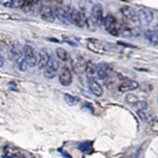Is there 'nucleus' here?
Returning a JSON list of instances; mask_svg holds the SVG:
<instances>
[{
  "label": "nucleus",
  "instance_id": "f257e3e1",
  "mask_svg": "<svg viewBox=\"0 0 158 158\" xmlns=\"http://www.w3.org/2000/svg\"><path fill=\"white\" fill-rule=\"evenodd\" d=\"M70 23L79 28L90 26V19H88L83 13L77 9H71L70 11Z\"/></svg>",
  "mask_w": 158,
  "mask_h": 158
},
{
  "label": "nucleus",
  "instance_id": "f03ea898",
  "mask_svg": "<svg viewBox=\"0 0 158 158\" xmlns=\"http://www.w3.org/2000/svg\"><path fill=\"white\" fill-rule=\"evenodd\" d=\"M154 19V12L148 8H140L137 11V19L142 27L148 26Z\"/></svg>",
  "mask_w": 158,
  "mask_h": 158
},
{
  "label": "nucleus",
  "instance_id": "7ed1b4c3",
  "mask_svg": "<svg viewBox=\"0 0 158 158\" xmlns=\"http://www.w3.org/2000/svg\"><path fill=\"white\" fill-rule=\"evenodd\" d=\"M102 24L105 25L106 30L112 36H119V27L120 23L117 22L116 18L111 14L106 15V17L104 19Z\"/></svg>",
  "mask_w": 158,
  "mask_h": 158
},
{
  "label": "nucleus",
  "instance_id": "20e7f679",
  "mask_svg": "<svg viewBox=\"0 0 158 158\" xmlns=\"http://www.w3.org/2000/svg\"><path fill=\"white\" fill-rule=\"evenodd\" d=\"M4 158H32V156L15 146L7 145L4 147Z\"/></svg>",
  "mask_w": 158,
  "mask_h": 158
},
{
  "label": "nucleus",
  "instance_id": "39448f33",
  "mask_svg": "<svg viewBox=\"0 0 158 158\" xmlns=\"http://www.w3.org/2000/svg\"><path fill=\"white\" fill-rule=\"evenodd\" d=\"M70 11H71V9L67 8V7H65L64 5H59L54 9L55 17H56V19H58L61 23H64L65 25H70V24H71Z\"/></svg>",
  "mask_w": 158,
  "mask_h": 158
},
{
  "label": "nucleus",
  "instance_id": "423d86ee",
  "mask_svg": "<svg viewBox=\"0 0 158 158\" xmlns=\"http://www.w3.org/2000/svg\"><path fill=\"white\" fill-rule=\"evenodd\" d=\"M23 56L29 67H34L37 64V53L30 45H25L22 48Z\"/></svg>",
  "mask_w": 158,
  "mask_h": 158
},
{
  "label": "nucleus",
  "instance_id": "0eeeda50",
  "mask_svg": "<svg viewBox=\"0 0 158 158\" xmlns=\"http://www.w3.org/2000/svg\"><path fill=\"white\" fill-rule=\"evenodd\" d=\"M59 68H60V65H59L58 60L53 58V57H50L49 61H48V63L43 68V75H44V77L47 78V79H49V80L54 79L55 77L57 76Z\"/></svg>",
  "mask_w": 158,
  "mask_h": 158
},
{
  "label": "nucleus",
  "instance_id": "6e6552de",
  "mask_svg": "<svg viewBox=\"0 0 158 158\" xmlns=\"http://www.w3.org/2000/svg\"><path fill=\"white\" fill-rule=\"evenodd\" d=\"M73 80V75L70 67L63 65L60 69L59 74V81L63 86H70Z\"/></svg>",
  "mask_w": 158,
  "mask_h": 158
},
{
  "label": "nucleus",
  "instance_id": "1a4fd4ad",
  "mask_svg": "<svg viewBox=\"0 0 158 158\" xmlns=\"http://www.w3.org/2000/svg\"><path fill=\"white\" fill-rule=\"evenodd\" d=\"M91 19H92V23L96 25H102L104 23V10H102V7L101 4H94L93 8L91 11Z\"/></svg>",
  "mask_w": 158,
  "mask_h": 158
},
{
  "label": "nucleus",
  "instance_id": "9d476101",
  "mask_svg": "<svg viewBox=\"0 0 158 158\" xmlns=\"http://www.w3.org/2000/svg\"><path fill=\"white\" fill-rule=\"evenodd\" d=\"M88 86L92 94H94L96 97H101L104 94V88L101 85L97 79L94 78H88Z\"/></svg>",
  "mask_w": 158,
  "mask_h": 158
},
{
  "label": "nucleus",
  "instance_id": "9b49d317",
  "mask_svg": "<svg viewBox=\"0 0 158 158\" xmlns=\"http://www.w3.org/2000/svg\"><path fill=\"white\" fill-rule=\"evenodd\" d=\"M120 13L123 16V18L127 19L128 22L130 23L138 22V19H137V11L134 8H132V7L127 6V5L122 6L120 8Z\"/></svg>",
  "mask_w": 158,
  "mask_h": 158
},
{
  "label": "nucleus",
  "instance_id": "f8f14e48",
  "mask_svg": "<svg viewBox=\"0 0 158 158\" xmlns=\"http://www.w3.org/2000/svg\"><path fill=\"white\" fill-rule=\"evenodd\" d=\"M7 54L11 60L16 61L20 56H23V52H22V48L19 45L18 42H13L9 45V49L7 52Z\"/></svg>",
  "mask_w": 158,
  "mask_h": 158
},
{
  "label": "nucleus",
  "instance_id": "ddd939ff",
  "mask_svg": "<svg viewBox=\"0 0 158 158\" xmlns=\"http://www.w3.org/2000/svg\"><path fill=\"white\" fill-rule=\"evenodd\" d=\"M137 88H139V82L134 80H127L122 81L118 86V91L119 92H130L136 90Z\"/></svg>",
  "mask_w": 158,
  "mask_h": 158
},
{
  "label": "nucleus",
  "instance_id": "4468645a",
  "mask_svg": "<svg viewBox=\"0 0 158 158\" xmlns=\"http://www.w3.org/2000/svg\"><path fill=\"white\" fill-rule=\"evenodd\" d=\"M87 47L89 50L96 52V53H106V52L105 45L102 44L101 41L96 40V39H89Z\"/></svg>",
  "mask_w": 158,
  "mask_h": 158
},
{
  "label": "nucleus",
  "instance_id": "2eb2a0df",
  "mask_svg": "<svg viewBox=\"0 0 158 158\" xmlns=\"http://www.w3.org/2000/svg\"><path fill=\"white\" fill-rule=\"evenodd\" d=\"M112 71V68L109 64L106 63H101L97 65V78L100 80H106L109 77Z\"/></svg>",
  "mask_w": 158,
  "mask_h": 158
},
{
  "label": "nucleus",
  "instance_id": "dca6fc26",
  "mask_svg": "<svg viewBox=\"0 0 158 158\" xmlns=\"http://www.w3.org/2000/svg\"><path fill=\"white\" fill-rule=\"evenodd\" d=\"M40 17L43 20L48 23H53L56 17H55V13H54V9L50 6H44L40 9Z\"/></svg>",
  "mask_w": 158,
  "mask_h": 158
},
{
  "label": "nucleus",
  "instance_id": "f3484780",
  "mask_svg": "<svg viewBox=\"0 0 158 158\" xmlns=\"http://www.w3.org/2000/svg\"><path fill=\"white\" fill-rule=\"evenodd\" d=\"M50 59V56L49 53L47 52L46 50L41 49L38 52H37V67L40 70H43V68L46 66V64L48 63V61Z\"/></svg>",
  "mask_w": 158,
  "mask_h": 158
},
{
  "label": "nucleus",
  "instance_id": "a211bd4d",
  "mask_svg": "<svg viewBox=\"0 0 158 158\" xmlns=\"http://www.w3.org/2000/svg\"><path fill=\"white\" fill-rule=\"evenodd\" d=\"M93 2L91 0H80L79 1V10L88 18L91 19V11L93 8Z\"/></svg>",
  "mask_w": 158,
  "mask_h": 158
},
{
  "label": "nucleus",
  "instance_id": "6ab92c4d",
  "mask_svg": "<svg viewBox=\"0 0 158 158\" xmlns=\"http://www.w3.org/2000/svg\"><path fill=\"white\" fill-rule=\"evenodd\" d=\"M145 37L150 44L157 45L158 42V35H157V30L156 29H148L145 32Z\"/></svg>",
  "mask_w": 158,
  "mask_h": 158
},
{
  "label": "nucleus",
  "instance_id": "aec40b11",
  "mask_svg": "<svg viewBox=\"0 0 158 158\" xmlns=\"http://www.w3.org/2000/svg\"><path fill=\"white\" fill-rule=\"evenodd\" d=\"M64 100H65V102L66 103V104L68 106H70V107L78 105L79 102H80V99L77 97V96H73L71 94H67V93L64 94Z\"/></svg>",
  "mask_w": 158,
  "mask_h": 158
},
{
  "label": "nucleus",
  "instance_id": "412c9836",
  "mask_svg": "<svg viewBox=\"0 0 158 158\" xmlns=\"http://www.w3.org/2000/svg\"><path fill=\"white\" fill-rule=\"evenodd\" d=\"M56 56L61 61H63V62H66V61H68L70 59V53H68L65 49H63V48H57L56 49Z\"/></svg>",
  "mask_w": 158,
  "mask_h": 158
},
{
  "label": "nucleus",
  "instance_id": "4be33fe9",
  "mask_svg": "<svg viewBox=\"0 0 158 158\" xmlns=\"http://www.w3.org/2000/svg\"><path fill=\"white\" fill-rule=\"evenodd\" d=\"M15 62H16V64H17V66H18V69H19L20 71L25 72V71L27 70V68H29V66H27V64H26V62H25V58H24V56H20V57L15 61Z\"/></svg>",
  "mask_w": 158,
  "mask_h": 158
},
{
  "label": "nucleus",
  "instance_id": "5701e85b",
  "mask_svg": "<svg viewBox=\"0 0 158 158\" xmlns=\"http://www.w3.org/2000/svg\"><path fill=\"white\" fill-rule=\"evenodd\" d=\"M78 148L84 153H90L92 152V143L90 142H84L79 145Z\"/></svg>",
  "mask_w": 158,
  "mask_h": 158
},
{
  "label": "nucleus",
  "instance_id": "b1692460",
  "mask_svg": "<svg viewBox=\"0 0 158 158\" xmlns=\"http://www.w3.org/2000/svg\"><path fill=\"white\" fill-rule=\"evenodd\" d=\"M148 143H149V141H147V143H143L141 146V148L138 150V153H137V158H146V150H147Z\"/></svg>",
  "mask_w": 158,
  "mask_h": 158
},
{
  "label": "nucleus",
  "instance_id": "393cba45",
  "mask_svg": "<svg viewBox=\"0 0 158 158\" xmlns=\"http://www.w3.org/2000/svg\"><path fill=\"white\" fill-rule=\"evenodd\" d=\"M140 99L137 97V96L135 94H132V93H130V94H127L126 95V97H125V101L128 103V104L130 105H135L137 102H138Z\"/></svg>",
  "mask_w": 158,
  "mask_h": 158
},
{
  "label": "nucleus",
  "instance_id": "a878e982",
  "mask_svg": "<svg viewBox=\"0 0 158 158\" xmlns=\"http://www.w3.org/2000/svg\"><path fill=\"white\" fill-rule=\"evenodd\" d=\"M25 0H12L11 8H14V9L23 8V6L25 4Z\"/></svg>",
  "mask_w": 158,
  "mask_h": 158
},
{
  "label": "nucleus",
  "instance_id": "bb28decb",
  "mask_svg": "<svg viewBox=\"0 0 158 158\" xmlns=\"http://www.w3.org/2000/svg\"><path fill=\"white\" fill-rule=\"evenodd\" d=\"M137 114H138L139 118L142 120V121H148L149 120V114H147V110L145 111H137Z\"/></svg>",
  "mask_w": 158,
  "mask_h": 158
},
{
  "label": "nucleus",
  "instance_id": "cd10ccee",
  "mask_svg": "<svg viewBox=\"0 0 158 158\" xmlns=\"http://www.w3.org/2000/svg\"><path fill=\"white\" fill-rule=\"evenodd\" d=\"M8 49H9V45L7 43H5L4 41L0 40V52L3 54V52H8Z\"/></svg>",
  "mask_w": 158,
  "mask_h": 158
},
{
  "label": "nucleus",
  "instance_id": "c85d7f7f",
  "mask_svg": "<svg viewBox=\"0 0 158 158\" xmlns=\"http://www.w3.org/2000/svg\"><path fill=\"white\" fill-rule=\"evenodd\" d=\"M0 4L4 7H11L12 0H0Z\"/></svg>",
  "mask_w": 158,
  "mask_h": 158
},
{
  "label": "nucleus",
  "instance_id": "c756f323",
  "mask_svg": "<svg viewBox=\"0 0 158 158\" xmlns=\"http://www.w3.org/2000/svg\"><path fill=\"white\" fill-rule=\"evenodd\" d=\"M4 65V57H3V54L0 52V68L3 67Z\"/></svg>",
  "mask_w": 158,
  "mask_h": 158
},
{
  "label": "nucleus",
  "instance_id": "7c9ffc66",
  "mask_svg": "<svg viewBox=\"0 0 158 158\" xmlns=\"http://www.w3.org/2000/svg\"><path fill=\"white\" fill-rule=\"evenodd\" d=\"M39 1H41V0H34V2H35V3H37V2H39Z\"/></svg>",
  "mask_w": 158,
  "mask_h": 158
},
{
  "label": "nucleus",
  "instance_id": "2f4dec72",
  "mask_svg": "<svg viewBox=\"0 0 158 158\" xmlns=\"http://www.w3.org/2000/svg\"><path fill=\"white\" fill-rule=\"evenodd\" d=\"M48 1H53V0H48Z\"/></svg>",
  "mask_w": 158,
  "mask_h": 158
}]
</instances>
